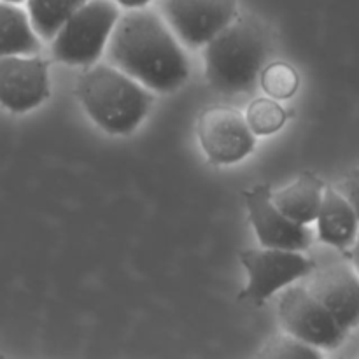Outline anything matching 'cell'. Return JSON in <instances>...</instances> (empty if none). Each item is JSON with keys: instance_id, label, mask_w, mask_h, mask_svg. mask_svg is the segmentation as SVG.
<instances>
[{"instance_id": "cell-1", "label": "cell", "mask_w": 359, "mask_h": 359, "mask_svg": "<svg viewBox=\"0 0 359 359\" xmlns=\"http://www.w3.org/2000/svg\"><path fill=\"white\" fill-rule=\"evenodd\" d=\"M109 65L146 90L172 93L186 83L189 62L181 44L158 13L126 11L109 39Z\"/></svg>"}, {"instance_id": "cell-15", "label": "cell", "mask_w": 359, "mask_h": 359, "mask_svg": "<svg viewBox=\"0 0 359 359\" xmlns=\"http://www.w3.org/2000/svg\"><path fill=\"white\" fill-rule=\"evenodd\" d=\"M88 0H27V14L41 41L51 42L63 25Z\"/></svg>"}, {"instance_id": "cell-3", "label": "cell", "mask_w": 359, "mask_h": 359, "mask_svg": "<svg viewBox=\"0 0 359 359\" xmlns=\"http://www.w3.org/2000/svg\"><path fill=\"white\" fill-rule=\"evenodd\" d=\"M76 97L91 121L111 135H130L149 114V90L116 67L95 63L77 77Z\"/></svg>"}, {"instance_id": "cell-9", "label": "cell", "mask_w": 359, "mask_h": 359, "mask_svg": "<svg viewBox=\"0 0 359 359\" xmlns=\"http://www.w3.org/2000/svg\"><path fill=\"white\" fill-rule=\"evenodd\" d=\"M248 219L255 230L262 248L279 251L304 252L312 244V231L309 226L287 219L272 202L270 184H256L242 191Z\"/></svg>"}, {"instance_id": "cell-20", "label": "cell", "mask_w": 359, "mask_h": 359, "mask_svg": "<svg viewBox=\"0 0 359 359\" xmlns=\"http://www.w3.org/2000/svg\"><path fill=\"white\" fill-rule=\"evenodd\" d=\"M119 9H126V11H137V9H147L153 0H112Z\"/></svg>"}, {"instance_id": "cell-8", "label": "cell", "mask_w": 359, "mask_h": 359, "mask_svg": "<svg viewBox=\"0 0 359 359\" xmlns=\"http://www.w3.org/2000/svg\"><path fill=\"white\" fill-rule=\"evenodd\" d=\"M163 21L188 48H203L238 18V0H163Z\"/></svg>"}, {"instance_id": "cell-11", "label": "cell", "mask_w": 359, "mask_h": 359, "mask_svg": "<svg viewBox=\"0 0 359 359\" xmlns=\"http://www.w3.org/2000/svg\"><path fill=\"white\" fill-rule=\"evenodd\" d=\"M307 279L309 293L347 333L359 326V276L353 266L335 263L314 269Z\"/></svg>"}, {"instance_id": "cell-6", "label": "cell", "mask_w": 359, "mask_h": 359, "mask_svg": "<svg viewBox=\"0 0 359 359\" xmlns=\"http://www.w3.org/2000/svg\"><path fill=\"white\" fill-rule=\"evenodd\" d=\"M277 318L286 335L319 351L339 349L349 335L305 286L286 287L279 298Z\"/></svg>"}, {"instance_id": "cell-5", "label": "cell", "mask_w": 359, "mask_h": 359, "mask_svg": "<svg viewBox=\"0 0 359 359\" xmlns=\"http://www.w3.org/2000/svg\"><path fill=\"white\" fill-rule=\"evenodd\" d=\"M248 276V284L238 293V300L262 307L280 290L293 286L298 279L309 277L316 263L304 252L279 249L251 248L238 255Z\"/></svg>"}, {"instance_id": "cell-23", "label": "cell", "mask_w": 359, "mask_h": 359, "mask_svg": "<svg viewBox=\"0 0 359 359\" xmlns=\"http://www.w3.org/2000/svg\"><path fill=\"white\" fill-rule=\"evenodd\" d=\"M0 359H9V358H6V356H0Z\"/></svg>"}, {"instance_id": "cell-19", "label": "cell", "mask_w": 359, "mask_h": 359, "mask_svg": "<svg viewBox=\"0 0 359 359\" xmlns=\"http://www.w3.org/2000/svg\"><path fill=\"white\" fill-rule=\"evenodd\" d=\"M335 189L344 196V200L349 203L351 209L354 210V214H356L359 221V167L347 172V174L337 182Z\"/></svg>"}, {"instance_id": "cell-16", "label": "cell", "mask_w": 359, "mask_h": 359, "mask_svg": "<svg viewBox=\"0 0 359 359\" xmlns=\"http://www.w3.org/2000/svg\"><path fill=\"white\" fill-rule=\"evenodd\" d=\"M245 121L255 137L273 135L286 125L290 112L269 97L255 98L245 109Z\"/></svg>"}, {"instance_id": "cell-13", "label": "cell", "mask_w": 359, "mask_h": 359, "mask_svg": "<svg viewBox=\"0 0 359 359\" xmlns=\"http://www.w3.org/2000/svg\"><path fill=\"white\" fill-rule=\"evenodd\" d=\"M326 184L312 172H304L291 184L272 191V202L287 219L311 226L321 209Z\"/></svg>"}, {"instance_id": "cell-12", "label": "cell", "mask_w": 359, "mask_h": 359, "mask_svg": "<svg viewBox=\"0 0 359 359\" xmlns=\"http://www.w3.org/2000/svg\"><path fill=\"white\" fill-rule=\"evenodd\" d=\"M316 224L319 241L339 251H349L359 233L356 214L333 186H326Z\"/></svg>"}, {"instance_id": "cell-22", "label": "cell", "mask_w": 359, "mask_h": 359, "mask_svg": "<svg viewBox=\"0 0 359 359\" xmlns=\"http://www.w3.org/2000/svg\"><path fill=\"white\" fill-rule=\"evenodd\" d=\"M0 2H6V4H14V6H18V4H21V2H27V0H0Z\"/></svg>"}, {"instance_id": "cell-17", "label": "cell", "mask_w": 359, "mask_h": 359, "mask_svg": "<svg viewBox=\"0 0 359 359\" xmlns=\"http://www.w3.org/2000/svg\"><path fill=\"white\" fill-rule=\"evenodd\" d=\"M259 86L272 100H287L300 88V76L287 62H273L265 65L259 74Z\"/></svg>"}, {"instance_id": "cell-21", "label": "cell", "mask_w": 359, "mask_h": 359, "mask_svg": "<svg viewBox=\"0 0 359 359\" xmlns=\"http://www.w3.org/2000/svg\"><path fill=\"white\" fill-rule=\"evenodd\" d=\"M347 255H349V259H351V266L354 269V272L359 276V233L356 237V241H354L353 248L347 251Z\"/></svg>"}, {"instance_id": "cell-2", "label": "cell", "mask_w": 359, "mask_h": 359, "mask_svg": "<svg viewBox=\"0 0 359 359\" xmlns=\"http://www.w3.org/2000/svg\"><path fill=\"white\" fill-rule=\"evenodd\" d=\"M269 53L270 37L263 25L238 16L203 46L207 83L217 93H248L258 83Z\"/></svg>"}, {"instance_id": "cell-14", "label": "cell", "mask_w": 359, "mask_h": 359, "mask_svg": "<svg viewBox=\"0 0 359 359\" xmlns=\"http://www.w3.org/2000/svg\"><path fill=\"white\" fill-rule=\"evenodd\" d=\"M42 49V41L32 28L27 11L14 4L0 2V58L34 56Z\"/></svg>"}, {"instance_id": "cell-4", "label": "cell", "mask_w": 359, "mask_h": 359, "mask_svg": "<svg viewBox=\"0 0 359 359\" xmlns=\"http://www.w3.org/2000/svg\"><path fill=\"white\" fill-rule=\"evenodd\" d=\"M119 18L121 9L112 0H88L51 41L53 58L83 69L95 65L107 49Z\"/></svg>"}, {"instance_id": "cell-7", "label": "cell", "mask_w": 359, "mask_h": 359, "mask_svg": "<svg viewBox=\"0 0 359 359\" xmlns=\"http://www.w3.org/2000/svg\"><path fill=\"white\" fill-rule=\"evenodd\" d=\"M196 137L207 161L214 167L238 163L256 147V137L249 130L245 116L228 105L203 109L196 121Z\"/></svg>"}, {"instance_id": "cell-10", "label": "cell", "mask_w": 359, "mask_h": 359, "mask_svg": "<svg viewBox=\"0 0 359 359\" xmlns=\"http://www.w3.org/2000/svg\"><path fill=\"white\" fill-rule=\"evenodd\" d=\"M51 95L49 62L42 56L0 58V105L13 114H27Z\"/></svg>"}, {"instance_id": "cell-18", "label": "cell", "mask_w": 359, "mask_h": 359, "mask_svg": "<svg viewBox=\"0 0 359 359\" xmlns=\"http://www.w3.org/2000/svg\"><path fill=\"white\" fill-rule=\"evenodd\" d=\"M256 359H325L323 353L309 344L300 342L293 337L276 335L265 342L256 354Z\"/></svg>"}]
</instances>
